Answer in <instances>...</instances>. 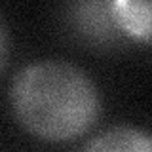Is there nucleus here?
<instances>
[{"label": "nucleus", "mask_w": 152, "mask_h": 152, "mask_svg": "<svg viewBox=\"0 0 152 152\" xmlns=\"http://www.w3.org/2000/svg\"><path fill=\"white\" fill-rule=\"evenodd\" d=\"M10 104L19 126L48 142L88 133L101 116V93L84 69L63 59H40L13 76Z\"/></svg>", "instance_id": "obj_1"}, {"label": "nucleus", "mask_w": 152, "mask_h": 152, "mask_svg": "<svg viewBox=\"0 0 152 152\" xmlns=\"http://www.w3.org/2000/svg\"><path fill=\"white\" fill-rule=\"evenodd\" d=\"M69 23L89 44L112 46L127 38L112 13V2H76L69 6Z\"/></svg>", "instance_id": "obj_2"}, {"label": "nucleus", "mask_w": 152, "mask_h": 152, "mask_svg": "<svg viewBox=\"0 0 152 152\" xmlns=\"http://www.w3.org/2000/svg\"><path fill=\"white\" fill-rule=\"evenodd\" d=\"M82 152H152V133L135 126H114L93 137Z\"/></svg>", "instance_id": "obj_3"}, {"label": "nucleus", "mask_w": 152, "mask_h": 152, "mask_svg": "<svg viewBox=\"0 0 152 152\" xmlns=\"http://www.w3.org/2000/svg\"><path fill=\"white\" fill-rule=\"evenodd\" d=\"M112 13L127 40L152 44V0H114Z\"/></svg>", "instance_id": "obj_4"}, {"label": "nucleus", "mask_w": 152, "mask_h": 152, "mask_svg": "<svg viewBox=\"0 0 152 152\" xmlns=\"http://www.w3.org/2000/svg\"><path fill=\"white\" fill-rule=\"evenodd\" d=\"M10 51H12L10 32H8V27H6V23H4V19L0 17V72H2L10 63Z\"/></svg>", "instance_id": "obj_5"}]
</instances>
